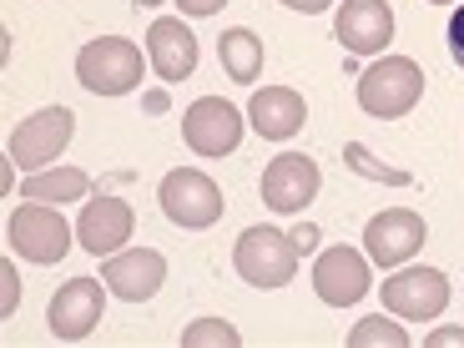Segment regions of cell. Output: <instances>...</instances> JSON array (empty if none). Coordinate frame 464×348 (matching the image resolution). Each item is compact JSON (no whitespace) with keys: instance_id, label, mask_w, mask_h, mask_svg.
<instances>
[{"instance_id":"1","label":"cell","mask_w":464,"mask_h":348,"mask_svg":"<svg viewBox=\"0 0 464 348\" xmlns=\"http://www.w3.org/2000/svg\"><path fill=\"white\" fill-rule=\"evenodd\" d=\"M141 51L131 46L127 35H102V41H86L76 51V82L96 96H127L141 86Z\"/></svg>"},{"instance_id":"2","label":"cell","mask_w":464,"mask_h":348,"mask_svg":"<svg viewBox=\"0 0 464 348\" xmlns=\"http://www.w3.org/2000/svg\"><path fill=\"white\" fill-rule=\"evenodd\" d=\"M419 96H424V71L409 56H383L359 76V106L379 121L409 116L419 106Z\"/></svg>"},{"instance_id":"3","label":"cell","mask_w":464,"mask_h":348,"mask_svg":"<svg viewBox=\"0 0 464 348\" xmlns=\"http://www.w3.org/2000/svg\"><path fill=\"white\" fill-rule=\"evenodd\" d=\"M232 267L253 288H283L298 273V243H293V232H278V227H263L257 222V227H243V237L232 247Z\"/></svg>"},{"instance_id":"4","label":"cell","mask_w":464,"mask_h":348,"mask_svg":"<svg viewBox=\"0 0 464 348\" xmlns=\"http://www.w3.org/2000/svg\"><path fill=\"white\" fill-rule=\"evenodd\" d=\"M157 202H162L167 222H177V227L187 232H202L212 227V222L222 218V187L212 182L208 172H198V167H177V172L162 177V187H157Z\"/></svg>"},{"instance_id":"5","label":"cell","mask_w":464,"mask_h":348,"mask_svg":"<svg viewBox=\"0 0 464 348\" xmlns=\"http://www.w3.org/2000/svg\"><path fill=\"white\" fill-rule=\"evenodd\" d=\"M71 131H76V116H71V106H46V111L25 116L21 127L11 131V141H5V157H11L21 172H46L61 151H66Z\"/></svg>"},{"instance_id":"6","label":"cell","mask_w":464,"mask_h":348,"mask_svg":"<svg viewBox=\"0 0 464 348\" xmlns=\"http://www.w3.org/2000/svg\"><path fill=\"white\" fill-rule=\"evenodd\" d=\"M5 237L25 263H61L71 253V222L51 202H21L5 222Z\"/></svg>"},{"instance_id":"7","label":"cell","mask_w":464,"mask_h":348,"mask_svg":"<svg viewBox=\"0 0 464 348\" xmlns=\"http://www.w3.org/2000/svg\"><path fill=\"white\" fill-rule=\"evenodd\" d=\"M383 314L430 324L450 308V278L440 267H399L394 278H383Z\"/></svg>"},{"instance_id":"8","label":"cell","mask_w":464,"mask_h":348,"mask_svg":"<svg viewBox=\"0 0 464 348\" xmlns=\"http://www.w3.org/2000/svg\"><path fill=\"white\" fill-rule=\"evenodd\" d=\"M182 137L198 157H227L243 141V111L222 96H198L182 111Z\"/></svg>"},{"instance_id":"9","label":"cell","mask_w":464,"mask_h":348,"mask_svg":"<svg viewBox=\"0 0 464 348\" xmlns=\"http://www.w3.org/2000/svg\"><path fill=\"white\" fill-rule=\"evenodd\" d=\"M318 187H324V172H318L314 157H303V151H283L273 162L263 167V202L283 218L303 212L308 202L318 198Z\"/></svg>"},{"instance_id":"10","label":"cell","mask_w":464,"mask_h":348,"mask_svg":"<svg viewBox=\"0 0 464 348\" xmlns=\"http://www.w3.org/2000/svg\"><path fill=\"white\" fill-rule=\"evenodd\" d=\"M106 293H111V288H102V278H71V283H61L56 298H51V308H46L51 334H56L61 343H82V338L102 324Z\"/></svg>"},{"instance_id":"11","label":"cell","mask_w":464,"mask_h":348,"mask_svg":"<svg viewBox=\"0 0 464 348\" xmlns=\"http://www.w3.org/2000/svg\"><path fill=\"white\" fill-rule=\"evenodd\" d=\"M424 237H430V227L409 208H389L379 218H369V227H363V247H369V257L379 267H404L424 247Z\"/></svg>"},{"instance_id":"12","label":"cell","mask_w":464,"mask_h":348,"mask_svg":"<svg viewBox=\"0 0 464 348\" xmlns=\"http://www.w3.org/2000/svg\"><path fill=\"white\" fill-rule=\"evenodd\" d=\"M369 288H373L369 257H363L359 247L338 243V247H328V253L314 263V293L328 303V308H353Z\"/></svg>"},{"instance_id":"13","label":"cell","mask_w":464,"mask_h":348,"mask_svg":"<svg viewBox=\"0 0 464 348\" xmlns=\"http://www.w3.org/2000/svg\"><path fill=\"white\" fill-rule=\"evenodd\" d=\"M334 35L348 56H379L394 41V11H389V0H343V11L334 15Z\"/></svg>"},{"instance_id":"14","label":"cell","mask_w":464,"mask_h":348,"mask_svg":"<svg viewBox=\"0 0 464 348\" xmlns=\"http://www.w3.org/2000/svg\"><path fill=\"white\" fill-rule=\"evenodd\" d=\"M131 227H137V218H131L127 198H96L76 218V243L92 257H111L121 253V243H131Z\"/></svg>"},{"instance_id":"15","label":"cell","mask_w":464,"mask_h":348,"mask_svg":"<svg viewBox=\"0 0 464 348\" xmlns=\"http://www.w3.org/2000/svg\"><path fill=\"white\" fill-rule=\"evenodd\" d=\"M102 283L127 303H147L151 293L167 283V257L157 247H127V253H111L102 267Z\"/></svg>"},{"instance_id":"16","label":"cell","mask_w":464,"mask_h":348,"mask_svg":"<svg viewBox=\"0 0 464 348\" xmlns=\"http://www.w3.org/2000/svg\"><path fill=\"white\" fill-rule=\"evenodd\" d=\"M147 61L167 86L187 82V76L198 71V35L187 31L177 15H162V21H151V31H147Z\"/></svg>"},{"instance_id":"17","label":"cell","mask_w":464,"mask_h":348,"mask_svg":"<svg viewBox=\"0 0 464 348\" xmlns=\"http://www.w3.org/2000/svg\"><path fill=\"white\" fill-rule=\"evenodd\" d=\"M247 121H253L257 137L288 141L293 131H303L308 106H303V96L293 92V86H263V92H253V102H247Z\"/></svg>"},{"instance_id":"18","label":"cell","mask_w":464,"mask_h":348,"mask_svg":"<svg viewBox=\"0 0 464 348\" xmlns=\"http://www.w3.org/2000/svg\"><path fill=\"white\" fill-rule=\"evenodd\" d=\"M92 192V177L82 167H46V172H31L21 187L25 202H82Z\"/></svg>"},{"instance_id":"19","label":"cell","mask_w":464,"mask_h":348,"mask_svg":"<svg viewBox=\"0 0 464 348\" xmlns=\"http://www.w3.org/2000/svg\"><path fill=\"white\" fill-rule=\"evenodd\" d=\"M218 56H222V71H227L237 86H253L257 76H263V41H257L253 31H222L218 41Z\"/></svg>"},{"instance_id":"20","label":"cell","mask_w":464,"mask_h":348,"mask_svg":"<svg viewBox=\"0 0 464 348\" xmlns=\"http://www.w3.org/2000/svg\"><path fill=\"white\" fill-rule=\"evenodd\" d=\"M343 167L353 177H369V182H383V187H409V182H414V177L399 172V167H383L363 141H343Z\"/></svg>"},{"instance_id":"21","label":"cell","mask_w":464,"mask_h":348,"mask_svg":"<svg viewBox=\"0 0 464 348\" xmlns=\"http://www.w3.org/2000/svg\"><path fill=\"white\" fill-rule=\"evenodd\" d=\"M348 348H409V334H404V324L373 314V318H363V324H353Z\"/></svg>"},{"instance_id":"22","label":"cell","mask_w":464,"mask_h":348,"mask_svg":"<svg viewBox=\"0 0 464 348\" xmlns=\"http://www.w3.org/2000/svg\"><path fill=\"white\" fill-rule=\"evenodd\" d=\"M243 334L227 318H198L192 328H182V348H237Z\"/></svg>"},{"instance_id":"23","label":"cell","mask_w":464,"mask_h":348,"mask_svg":"<svg viewBox=\"0 0 464 348\" xmlns=\"http://www.w3.org/2000/svg\"><path fill=\"white\" fill-rule=\"evenodd\" d=\"M15 308H21V278L11 257H0V318H15Z\"/></svg>"},{"instance_id":"24","label":"cell","mask_w":464,"mask_h":348,"mask_svg":"<svg viewBox=\"0 0 464 348\" xmlns=\"http://www.w3.org/2000/svg\"><path fill=\"white\" fill-rule=\"evenodd\" d=\"M450 56H454V66H464V5L450 15Z\"/></svg>"},{"instance_id":"25","label":"cell","mask_w":464,"mask_h":348,"mask_svg":"<svg viewBox=\"0 0 464 348\" xmlns=\"http://www.w3.org/2000/svg\"><path fill=\"white\" fill-rule=\"evenodd\" d=\"M424 343H430V348H464V328H434Z\"/></svg>"},{"instance_id":"26","label":"cell","mask_w":464,"mask_h":348,"mask_svg":"<svg viewBox=\"0 0 464 348\" xmlns=\"http://www.w3.org/2000/svg\"><path fill=\"white\" fill-rule=\"evenodd\" d=\"M177 5H182V15H198L202 21V15H218L227 0H177Z\"/></svg>"},{"instance_id":"27","label":"cell","mask_w":464,"mask_h":348,"mask_svg":"<svg viewBox=\"0 0 464 348\" xmlns=\"http://www.w3.org/2000/svg\"><path fill=\"white\" fill-rule=\"evenodd\" d=\"M293 243H298V253H314V247H318V227H314V222H298V227H293Z\"/></svg>"},{"instance_id":"28","label":"cell","mask_w":464,"mask_h":348,"mask_svg":"<svg viewBox=\"0 0 464 348\" xmlns=\"http://www.w3.org/2000/svg\"><path fill=\"white\" fill-rule=\"evenodd\" d=\"M141 106H147L151 116H162L167 106H172V96H167V86H157V92H147V96H141Z\"/></svg>"},{"instance_id":"29","label":"cell","mask_w":464,"mask_h":348,"mask_svg":"<svg viewBox=\"0 0 464 348\" xmlns=\"http://www.w3.org/2000/svg\"><path fill=\"white\" fill-rule=\"evenodd\" d=\"M283 5H288V11H303V15H318V11H328L334 0H283Z\"/></svg>"},{"instance_id":"30","label":"cell","mask_w":464,"mask_h":348,"mask_svg":"<svg viewBox=\"0 0 464 348\" xmlns=\"http://www.w3.org/2000/svg\"><path fill=\"white\" fill-rule=\"evenodd\" d=\"M131 5H137V11H141V5H162V0H131Z\"/></svg>"},{"instance_id":"31","label":"cell","mask_w":464,"mask_h":348,"mask_svg":"<svg viewBox=\"0 0 464 348\" xmlns=\"http://www.w3.org/2000/svg\"><path fill=\"white\" fill-rule=\"evenodd\" d=\"M430 5H454V0H430Z\"/></svg>"}]
</instances>
